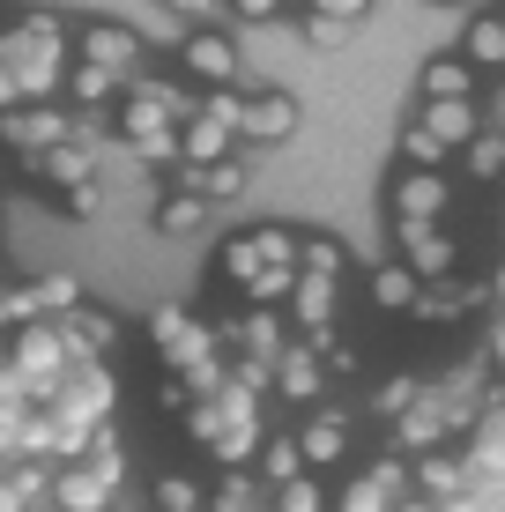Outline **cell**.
I'll use <instances>...</instances> for the list:
<instances>
[{"label":"cell","instance_id":"cell-44","mask_svg":"<svg viewBox=\"0 0 505 512\" xmlns=\"http://www.w3.org/2000/svg\"><path fill=\"white\" fill-rule=\"evenodd\" d=\"M156 409H164V416H179V409H194V394H186L179 379H164V386H156Z\"/></svg>","mask_w":505,"mask_h":512},{"label":"cell","instance_id":"cell-10","mask_svg":"<svg viewBox=\"0 0 505 512\" xmlns=\"http://www.w3.org/2000/svg\"><path fill=\"white\" fill-rule=\"evenodd\" d=\"M60 364H67V342H60L52 327L30 320V327H23V342H15V372H23L30 386H45V379H60Z\"/></svg>","mask_w":505,"mask_h":512},{"label":"cell","instance_id":"cell-20","mask_svg":"<svg viewBox=\"0 0 505 512\" xmlns=\"http://www.w3.org/2000/svg\"><path fill=\"white\" fill-rule=\"evenodd\" d=\"M372 297H379L387 312H402V305H416V297H424V275H416L409 260H402V268H379V275H372Z\"/></svg>","mask_w":505,"mask_h":512},{"label":"cell","instance_id":"cell-35","mask_svg":"<svg viewBox=\"0 0 505 512\" xmlns=\"http://www.w3.org/2000/svg\"><path fill=\"white\" fill-rule=\"evenodd\" d=\"M38 290H0V327H30V320H38Z\"/></svg>","mask_w":505,"mask_h":512},{"label":"cell","instance_id":"cell-4","mask_svg":"<svg viewBox=\"0 0 505 512\" xmlns=\"http://www.w3.org/2000/svg\"><path fill=\"white\" fill-rule=\"evenodd\" d=\"M0 134H8L15 149L45 156V149H60V141L75 134V127H67V112H60V104H45V97H38V104H30V112H23V104H15V112L0 119Z\"/></svg>","mask_w":505,"mask_h":512},{"label":"cell","instance_id":"cell-18","mask_svg":"<svg viewBox=\"0 0 505 512\" xmlns=\"http://www.w3.org/2000/svg\"><path fill=\"white\" fill-rule=\"evenodd\" d=\"M298 446H305V461H312V468H335L342 453H350V423H342V416H320V423H312V431L298 438Z\"/></svg>","mask_w":505,"mask_h":512},{"label":"cell","instance_id":"cell-3","mask_svg":"<svg viewBox=\"0 0 505 512\" xmlns=\"http://www.w3.org/2000/svg\"><path fill=\"white\" fill-rule=\"evenodd\" d=\"M394 238H402V260L424 282H446L454 275V238L439 231V223H424V216H394Z\"/></svg>","mask_w":505,"mask_h":512},{"label":"cell","instance_id":"cell-37","mask_svg":"<svg viewBox=\"0 0 505 512\" xmlns=\"http://www.w3.org/2000/svg\"><path fill=\"white\" fill-rule=\"evenodd\" d=\"M75 297H82L75 275H45V282H38V305H45V312H75Z\"/></svg>","mask_w":505,"mask_h":512},{"label":"cell","instance_id":"cell-32","mask_svg":"<svg viewBox=\"0 0 505 512\" xmlns=\"http://www.w3.org/2000/svg\"><path fill=\"white\" fill-rule=\"evenodd\" d=\"M275 512H327V498L312 490V475H298V483H275Z\"/></svg>","mask_w":505,"mask_h":512},{"label":"cell","instance_id":"cell-45","mask_svg":"<svg viewBox=\"0 0 505 512\" xmlns=\"http://www.w3.org/2000/svg\"><path fill=\"white\" fill-rule=\"evenodd\" d=\"M231 8H238V15H246V23H275V15H283V8H290V0H231Z\"/></svg>","mask_w":505,"mask_h":512},{"label":"cell","instance_id":"cell-11","mask_svg":"<svg viewBox=\"0 0 505 512\" xmlns=\"http://www.w3.org/2000/svg\"><path fill=\"white\" fill-rule=\"evenodd\" d=\"M134 90V75H119V67H97V60H75V75H67V97L82 104V112H104V104H119Z\"/></svg>","mask_w":505,"mask_h":512},{"label":"cell","instance_id":"cell-22","mask_svg":"<svg viewBox=\"0 0 505 512\" xmlns=\"http://www.w3.org/2000/svg\"><path fill=\"white\" fill-rule=\"evenodd\" d=\"M231 342L246 349V357H260V364H275V357H283V327H275L268 312H253L246 327H231Z\"/></svg>","mask_w":505,"mask_h":512},{"label":"cell","instance_id":"cell-9","mask_svg":"<svg viewBox=\"0 0 505 512\" xmlns=\"http://www.w3.org/2000/svg\"><path fill=\"white\" fill-rule=\"evenodd\" d=\"M394 216L439 223V216H446V179H439V171H424V164H409L402 179H394Z\"/></svg>","mask_w":505,"mask_h":512},{"label":"cell","instance_id":"cell-28","mask_svg":"<svg viewBox=\"0 0 505 512\" xmlns=\"http://www.w3.org/2000/svg\"><path fill=\"white\" fill-rule=\"evenodd\" d=\"M253 446H260V423H231L223 438H208V453H216L223 468H246V461H253Z\"/></svg>","mask_w":505,"mask_h":512},{"label":"cell","instance_id":"cell-21","mask_svg":"<svg viewBox=\"0 0 505 512\" xmlns=\"http://www.w3.org/2000/svg\"><path fill=\"white\" fill-rule=\"evenodd\" d=\"M38 171L52 186H82V179H90V149H82V141H60V149L38 156Z\"/></svg>","mask_w":505,"mask_h":512},{"label":"cell","instance_id":"cell-29","mask_svg":"<svg viewBox=\"0 0 505 512\" xmlns=\"http://www.w3.org/2000/svg\"><path fill=\"white\" fill-rule=\"evenodd\" d=\"M350 30H357V15H335V8H312V15H305V38L320 45V52L350 45Z\"/></svg>","mask_w":505,"mask_h":512},{"label":"cell","instance_id":"cell-24","mask_svg":"<svg viewBox=\"0 0 505 512\" xmlns=\"http://www.w3.org/2000/svg\"><path fill=\"white\" fill-rule=\"evenodd\" d=\"M260 275H268V253H260L253 238H231V245H223V282H246V290H253Z\"/></svg>","mask_w":505,"mask_h":512},{"label":"cell","instance_id":"cell-14","mask_svg":"<svg viewBox=\"0 0 505 512\" xmlns=\"http://www.w3.org/2000/svg\"><path fill=\"white\" fill-rule=\"evenodd\" d=\"M335 282H342V275H312V268H298L290 312L305 320V334H327V320H335Z\"/></svg>","mask_w":505,"mask_h":512},{"label":"cell","instance_id":"cell-15","mask_svg":"<svg viewBox=\"0 0 505 512\" xmlns=\"http://www.w3.org/2000/svg\"><path fill=\"white\" fill-rule=\"evenodd\" d=\"M275 386H283V394L290 401H312V394H320V386H327V372H320V349H283V357H275Z\"/></svg>","mask_w":505,"mask_h":512},{"label":"cell","instance_id":"cell-42","mask_svg":"<svg viewBox=\"0 0 505 512\" xmlns=\"http://www.w3.org/2000/svg\"><path fill=\"white\" fill-rule=\"evenodd\" d=\"M97 208H104V193H97V179L67 186V216H97Z\"/></svg>","mask_w":505,"mask_h":512},{"label":"cell","instance_id":"cell-2","mask_svg":"<svg viewBox=\"0 0 505 512\" xmlns=\"http://www.w3.org/2000/svg\"><path fill=\"white\" fill-rule=\"evenodd\" d=\"M119 134L142 164H179V112H164L149 90H127L119 97Z\"/></svg>","mask_w":505,"mask_h":512},{"label":"cell","instance_id":"cell-46","mask_svg":"<svg viewBox=\"0 0 505 512\" xmlns=\"http://www.w3.org/2000/svg\"><path fill=\"white\" fill-rule=\"evenodd\" d=\"M312 8H335V15H364L372 0H312Z\"/></svg>","mask_w":505,"mask_h":512},{"label":"cell","instance_id":"cell-43","mask_svg":"<svg viewBox=\"0 0 505 512\" xmlns=\"http://www.w3.org/2000/svg\"><path fill=\"white\" fill-rule=\"evenodd\" d=\"M23 97H30V90H23V75H15V67H8V60H0V119H8V112H15V104H23Z\"/></svg>","mask_w":505,"mask_h":512},{"label":"cell","instance_id":"cell-47","mask_svg":"<svg viewBox=\"0 0 505 512\" xmlns=\"http://www.w3.org/2000/svg\"><path fill=\"white\" fill-rule=\"evenodd\" d=\"M171 8H179V15H208L216 0H171Z\"/></svg>","mask_w":505,"mask_h":512},{"label":"cell","instance_id":"cell-38","mask_svg":"<svg viewBox=\"0 0 505 512\" xmlns=\"http://www.w3.org/2000/svg\"><path fill=\"white\" fill-rule=\"evenodd\" d=\"M67 327L82 349H112V320H97V312H67Z\"/></svg>","mask_w":505,"mask_h":512},{"label":"cell","instance_id":"cell-23","mask_svg":"<svg viewBox=\"0 0 505 512\" xmlns=\"http://www.w3.org/2000/svg\"><path fill=\"white\" fill-rule=\"evenodd\" d=\"M468 60L505 67V15H476V23H468Z\"/></svg>","mask_w":505,"mask_h":512},{"label":"cell","instance_id":"cell-27","mask_svg":"<svg viewBox=\"0 0 505 512\" xmlns=\"http://www.w3.org/2000/svg\"><path fill=\"white\" fill-rule=\"evenodd\" d=\"M156 512H208V490L194 475H164V483H156Z\"/></svg>","mask_w":505,"mask_h":512},{"label":"cell","instance_id":"cell-17","mask_svg":"<svg viewBox=\"0 0 505 512\" xmlns=\"http://www.w3.org/2000/svg\"><path fill=\"white\" fill-rule=\"evenodd\" d=\"M424 97H476V60H454V52H446V60H431L424 67Z\"/></svg>","mask_w":505,"mask_h":512},{"label":"cell","instance_id":"cell-34","mask_svg":"<svg viewBox=\"0 0 505 512\" xmlns=\"http://www.w3.org/2000/svg\"><path fill=\"white\" fill-rule=\"evenodd\" d=\"M468 164H476V179H498L505 171V134H476L468 141Z\"/></svg>","mask_w":505,"mask_h":512},{"label":"cell","instance_id":"cell-16","mask_svg":"<svg viewBox=\"0 0 505 512\" xmlns=\"http://www.w3.org/2000/svg\"><path fill=\"white\" fill-rule=\"evenodd\" d=\"M246 134L253 141H290V134H298V104H290V97H246Z\"/></svg>","mask_w":505,"mask_h":512},{"label":"cell","instance_id":"cell-33","mask_svg":"<svg viewBox=\"0 0 505 512\" xmlns=\"http://www.w3.org/2000/svg\"><path fill=\"white\" fill-rule=\"evenodd\" d=\"M201 112H216L223 127H238V134H246V97H238V82H223V90H208V97H201Z\"/></svg>","mask_w":505,"mask_h":512},{"label":"cell","instance_id":"cell-6","mask_svg":"<svg viewBox=\"0 0 505 512\" xmlns=\"http://www.w3.org/2000/svg\"><path fill=\"white\" fill-rule=\"evenodd\" d=\"M179 60H186V75H194V82H208V90L238 82V45L223 38V30H194V38L179 45Z\"/></svg>","mask_w":505,"mask_h":512},{"label":"cell","instance_id":"cell-7","mask_svg":"<svg viewBox=\"0 0 505 512\" xmlns=\"http://www.w3.org/2000/svg\"><path fill=\"white\" fill-rule=\"evenodd\" d=\"M52 498H60V512H112V475H104L97 461H67L60 475H52Z\"/></svg>","mask_w":505,"mask_h":512},{"label":"cell","instance_id":"cell-30","mask_svg":"<svg viewBox=\"0 0 505 512\" xmlns=\"http://www.w3.org/2000/svg\"><path fill=\"white\" fill-rule=\"evenodd\" d=\"M260 468H268V483H298V475H305L312 461H305V446H298V438H275V446L260 453Z\"/></svg>","mask_w":505,"mask_h":512},{"label":"cell","instance_id":"cell-40","mask_svg":"<svg viewBox=\"0 0 505 512\" xmlns=\"http://www.w3.org/2000/svg\"><path fill=\"white\" fill-rule=\"evenodd\" d=\"M305 268L312 275H342V245L335 238H305Z\"/></svg>","mask_w":505,"mask_h":512},{"label":"cell","instance_id":"cell-5","mask_svg":"<svg viewBox=\"0 0 505 512\" xmlns=\"http://www.w3.org/2000/svg\"><path fill=\"white\" fill-rule=\"evenodd\" d=\"M149 342H156V357H164L171 372H186V364H201V357H208V327H194L179 305H164V312L149 320Z\"/></svg>","mask_w":505,"mask_h":512},{"label":"cell","instance_id":"cell-13","mask_svg":"<svg viewBox=\"0 0 505 512\" xmlns=\"http://www.w3.org/2000/svg\"><path fill=\"white\" fill-rule=\"evenodd\" d=\"M424 127L446 141V149H468L476 141V97H424Z\"/></svg>","mask_w":505,"mask_h":512},{"label":"cell","instance_id":"cell-26","mask_svg":"<svg viewBox=\"0 0 505 512\" xmlns=\"http://www.w3.org/2000/svg\"><path fill=\"white\" fill-rule=\"evenodd\" d=\"M253 245L268 253V268H305V238L283 231V223H268V231H253Z\"/></svg>","mask_w":505,"mask_h":512},{"label":"cell","instance_id":"cell-41","mask_svg":"<svg viewBox=\"0 0 505 512\" xmlns=\"http://www.w3.org/2000/svg\"><path fill=\"white\" fill-rule=\"evenodd\" d=\"M409 401H416V379H387L379 386V416H402Z\"/></svg>","mask_w":505,"mask_h":512},{"label":"cell","instance_id":"cell-12","mask_svg":"<svg viewBox=\"0 0 505 512\" xmlns=\"http://www.w3.org/2000/svg\"><path fill=\"white\" fill-rule=\"evenodd\" d=\"M82 60L134 75V67H142V38H134V30H119V23H90V30H82Z\"/></svg>","mask_w":505,"mask_h":512},{"label":"cell","instance_id":"cell-39","mask_svg":"<svg viewBox=\"0 0 505 512\" xmlns=\"http://www.w3.org/2000/svg\"><path fill=\"white\" fill-rule=\"evenodd\" d=\"M476 461L505 475V416H491V423H483V438H476Z\"/></svg>","mask_w":505,"mask_h":512},{"label":"cell","instance_id":"cell-1","mask_svg":"<svg viewBox=\"0 0 505 512\" xmlns=\"http://www.w3.org/2000/svg\"><path fill=\"white\" fill-rule=\"evenodd\" d=\"M60 52H67V30L52 23V15H30V23H15L8 38H0V60L23 75L30 97H52V90H60V75H67Z\"/></svg>","mask_w":505,"mask_h":512},{"label":"cell","instance_id":"cell-48","mask_svg":"<svg viewBox=\"0 0 505 512\" xmlns=\"http://www.w3.org/2000/svg\"><path fill=\"white\" fill-rule=\"evenodd\" d=\"M491 357H498V364H505V320H498V327H491Z\"/></svg>","mask_w":505,"mask_h":512},{"label":"cell","instance_id":"cell-8","mask_svg":"<svg viewBox=\"0 0 505 512\" xmlns=\"http://www.w3.org/2000/svg\"><path fill=\"white\" fill-rule=\"evenodd\" d=\"M231 141H238V127H223V119L216 112H194V119H186V127H179V164H223V156H231Z\"/></svg>","mask_w":505,"mask_h":512},{"label":"cell","instance_id":"cell-19","mask_svg":"<svg viewBox=\"0 0 505 512\" xmlns=\"http://www.w3.org/2000/svg\"><path fill=\"white\" fill-rule=\"evenodd\" d=\"M260 498H275V490H260L246 468H231V475L216 483V498H208V512H268Z\"/></svg>","mask_w":505,"mask_h":512},{"label":"cell","instance_id":"cell-31","mask_svg":"<svg viewBox=\"0 0 505 512\" xmlns=\"http://www.w3.org/2000/svg\"><path fill=\"white\" fill-rule=\"evenodd\" d=\"M402 156H409V164H424V171H439V164H446V156H454V149H446V141L431 134L424 119H416V127L402 134Z\"/></svg>","mask_w":505,"mask_h":512},{"label":"cell","instance_id":"cell-36","mask_svg":"<svg viewBox=\"0 0 505 512\" xmlns=\"http://www.w3.org/2000/svg\"><path fill=\"white\" fill-rule=\"evenodd\" d=\"M290 290H298V268H268L246 297H253V305H275V297H290Z\"/></svg>","mask_w":505,"mask_h":512},{"label":"cell","instance_id":"cell-25","mask_svg":"<svg viewBox=\"0 0 505 512\" xmlns=\"http://www.w3.org/2000/svg\"><path fill=\"white\" fill-rule=\"evenodd\" d=\"M201 216H208V201H201V193H171V201L156 208V231H164V238H179V231H201Z\"/></svg>","mask_w":505,"mask_h":512}]
</instances>
